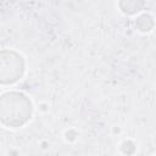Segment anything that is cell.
Here are the masks:
<instances>
[{"label": "cell", "instance_id": "cell-1", "mask_svg": "<svg viewBox=\"0 0 156 156\" xmlns=\"http://www.w3.org/2000/svg\"><path fill=\"white\" fill-rule=\"evenodd\" d=\"M33 116L30 99L21 91H6L0 99V119L4 127L20 128Z\"/></svg>", "mask_w": 156, "mask_h": 156}, {"label": "cell", "instance_id": "cell-3", "mask_svg": "<svg viewBox=\"0 0 156 156\" xmlns=\"http://www.w3.org/2000/svg\"><path fill=\"white\" fill-rule=\"evenodd\" d=\"M154 26H155V21L150 13H141L135 20V27L139 32L147 33L154 28Z\"/></svg>", "mask_w": 156, "mask_h": 156}, {"label": "cell", "instance_id": "cell-2", "mask_svg": "<svg viewBox=\"0 0 156 156\" xmlns=\"http://www.w3.org/2000/svg\"><path fill=\"white\" fill-rule=\"evenodd\" d=\"M26 71L23 56L10 49L0 52V82L2 85H9L18 82Z\"/></svg>", "mask_w": 156, "mask_h": 156}, {"label": "cell", "instance_id": "cell-4", "mask_svg": "<svg viewBox=\"0 0 156 156\" xmlns=\"http://www.w3.org/2000/svg\"><path fill=\"white\" fill-rule=\"evenodd\" d=\"M121 11L126 15H135L138 12H140L143 10V7L145 6V2L143 1H134V0H130V1H121L118 4Z\"/></svg>", "mask_w": 156, "mask_h": 156}]
</instances>
